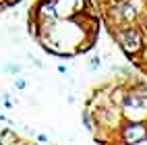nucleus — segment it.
Wrapping results in <instances>:
<instances>
[{
  "label": "nucleus",
  "mask_w": 147,
  "mask_h": 145,
  "mask_svg": "<svg viewBox=\"0 0 147 145\" xmlns=\"http://www.w3.org/2000/svg\"><path fill=\"white\" fill-rule=\"evenodd\" d=\"M81 120H83V127H85L87 131H93V122H91V112H89V110H83Z\"/></svg>",
  "instance_id": "nucleus-4"
},
{
  "label": "nucleus",
  "mask_w": 147,
  "mask_h": 145,
  "mask_svg": "<svg viewBox=\"0 0 147 145\" xmlns=\"http://www.w3.org/2000/svg\"><path fill=\"white\" fill-rule=\"evenodd\" d=\"M116 40H118L120 48H122V50H124L126 54H129V56L137 54V52L141 50V46H143L141 33L137 31V29H133V27H129V29H122V31H118Z\"/></svg>",
  "instance_id": "nucleus-1"
},
{
  "label": "nucleus",
  "mask_w": 147,
  "mask_h": 145,
  "mask_svg": "<svg viewBox=\"0 0 147 145\" xmlns=\"http://www.w3.org/2000/svg\"><path fill=\"white\" fill-rule=\"evenodd\" d=\"M0 120H6V118H4V116H2V114H0Z\"/></svg>",
  "instance_id": "nucleus-8"
},
{
  "label": "nucleus",
  "mask_w": 147,
  "mask_h": 145,
  "mask_svg": "<svg viewBox=\"0 0 147 145\" xmlns=\"http://www.w3.org/2000/svg\"><path fill=\"white\" fill-rule=\"evenodd\" d=\"M122 137H124V141H129V143H143L147 139V127H145V124H139V122L126 124L124 131H122Z\"/></svg>",
  "instance_id": "nucleus-2"
},
{
  "label": "nucleus",
  "mask_w": 147,
  "mask_h": 145,
  "mask_svg": "<svg viewBox=\"0 0 147 145\" xmlns=\"http://www.w3.org/2000/svg\"><path fill=\"white\" fill-rule=\"evenodd\" d=\"M100 66H102V60H100V56H93V58H91V71L100 69Z\"/></svg>",
  "instance_id": "nucleus-6"
},
{
  "label": "nucleus",
  "mask_w": 147,
  "mask_h": 145,
  "mask_svg": "<svg viewBox=\"0 0 147 145\" xmlns=\"http://www.w3.org/2000/svg\"><path fill=\"white\" fill-rule=\"evenodd\" d=\"M15 87H17V89H25V87H27L23 77H17V79H15Z\"/></svg>",
  "instance_id": "nucleus-5"
},
{
  "label": "nucleus",
  "mask_w": 147,
  "mask_h": 145,
  "mask_svg": "<svg viewBox=\"0 0 147 145\" xmlns=\"http://www.w3.org/2000/svg\"><path fill=\"white\" fill-rule=\"evenodd\" d=\"M0 143H17V135L11 129H4L0 133Z\"/></svg>",
  "instance_id": "nucleus-3"
},
{
  "label": "nucleus",
  "mask_w": 147,
  "mask_h": 145,
  "mask_svg": "<svg viewBox=\"0 0 147 145\" xmlns=\"http://www.w3.org/2000/svg\"><path fill=\"white\" fill-rule=\"evenodd\" d=\"M4 71H8V73H19V71H21V66H15V64H6V66H4Z\"/></svg>",
  "instance_id": "nucleus-7"
}]
</instances>
